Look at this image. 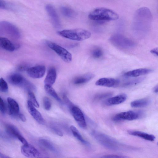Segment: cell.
I'll return each instance as SVG.
<instances>
[{
	"label": "cell",
	"instance_id": "cell-1",
	"mask_svg": "<svg viewBox=\"0 0 158 158\" xmlns=\"http://www.w3.org/2000/svg\"><path fill=\"white\" fill-rule=\"evenodd\" d=\"M152 15L150 10L146 7L138 9L135 15L133 28L137 32L144 33L148 29L151 22Z\"/></svg>",
	"mask_w": 158,
	"mask_h": 158
},
{
	"label": "cell",
	"instance_id": "cell-2",
	"mask_svg": "<svg viewBox=\"0 0 158 158\" xmlns=\"http://www.w3.org/2000/svg\"><path fill=\"white\" fill-rule=\"evenodd\" d=\"M89 18L98 22L114 20L119 18L118 15L114 11L105 8H97L89 14Z\"/></svg>",
	"mask_w": 158,
	"mask_h": 158
},
{
	"label": "cell",
	"instance_id": "cell-3",
	"mask_svg": "<svg viewBox=\"0 0 158 158\" xmlns=\"http://www.w3.org/2000/svg\"><path fill=\"white\" fill-rule=\"evenodd\" d=\"M91 134L99 143L108 149L118 150L122 148L124 146L114 139L104 133L94 131Z\"/></svg>",
	"mask_w": 158,
	"mask_h": 158
},
{
	"label": "cell",
	"instance_id": "cell-4",
	"mask_svg": "<svg viewBox=\"0 0 158 158\" xmlns=\"http://www.w3.org/2000/svg\"><path fill=\"white\" fill-rule=\"evenodd\" d=\"M61 36L70 40L82 41L89 38L91 33L89 31L82 28L64 30L58 32Z\"/></svg>",
	"mask_w": 158,
	"mask_h": 158
},
{
	"label": "cell",
	"instance_id": "cell-5",
	"mask_svg": "<svg viewBox=\"0 0 158 158\" xmlns=\"http://www.w3.org/2000/svg\"><path fill=\"white\" fill-rule=\"evenodd\" d=\"M109 41L114 46L122 49L131 48L135 45V43L132 40L119 34L112 35Z\"/></svg>",
	"mask_w": 158,
	"mask_h": 158
},
{
	"label": "cell",
	"instance_id": "cell-6",
	"mask_svg": "<svg viewBox=\"0 0 158 158\" xmlns=\"http://www.w3.org/2000/svg\"><path fill=\"white\" fill-rule=\"evenodd\" d=\"M143 112L140 111L129 110L117 114L112 118V120L118 122L123 120L131 121L142 118L143 115Z\"/></svg>",
	"mask_w": 158,
	"mask_h": 158
},
{
	"label": "cell",
	"instance_id": "cell-7",
	"mask_svg": "<svg viewBox=\"0 0 158 158\" xmlns=\"http://www.w3.org/2000/svg\"><path fill=\"white\" fill-rule=\"evenodd\" d=\"M47 45L65 62L69 63L72 61V57L71 54L64 48L52 42H48Z\"/></svg>",
	"mask_w": 158,
	"mask_h": 158
},
{
	"label": "cell",
	"instance_id": "cell-8",
	"mask_svg": "<svg viewBox=\"0 0 158 158\" xmlns=\"http://www.w3.org/2000/svg\"><path fill=\"white\" fill-rule=\"evenodd\" d=\"M0 26L5 32L11 37L16 39L20 38V32L14 24L7 21H3L0 23Z\"/></svg>",
	"mask_w": 158,
	"mask_h": 158
},
{
	"label": "cell",
	"instance_id": "cell-9",
	"mask_svg": "<svg viewBox=\"0 0 158 158\" xmlns=\"http://www.w3.org/2000/svg\"><path fill=\"white\" fill-rule=\"evenodd\" d=\"M6 132L8 136L18 139L23 145H26L28 143L19 131L15 126L10 124H7L5 127Z\"/></svg>",
	"mask_w": 158,
	"mask_h": 158
},
{
	"label": "cell",
	"instance_id": "cell-10",
	"mask_svg": "<svg viewBox=\"0 0 158 158\" xmlns=\"http://www.w3.org/2000/svg\"><path fill=\"white\" fill-rule=\"evenodd\" d=\"M22 154L29 158H42V155L34 147L28 143L21 147Z\"/></svg>",
	"mask_w": 158,
	"mask_h": 158
},
{
	"label": "cell",
	"instance_id": "cell-11",
	"mask_svg": "<svg viewBox=\"0 0 158 158\" xmlns=\"http://www.w3.org/2000/svg\"><path fill=\"white\" fill-rule=\"evenodd\" d=\"M70 110L78 125L82 128L85 129L87 127L84 115L80 109L74 105Z\"/></svg>",
	"mask_w": 158,
	"mask_h": 158
},
{
	"label": "cell",
	"instance_id": "cell-12",
	"mask_svg": "<svg viewBox=\"0 0 158 158\" xmlns=\"http://www.w3.org/2000/svg\"><path fill=\"white\" fill-rule=\"evenodd\" d=\"M46 68L44 65H38L29 68L27 70L28 75L33 78H40L45 74Z\"/></svg>",
	"mask_w": 158,
	"mask_h": 158
},
{
	"label": "cell",
	"instance_id": "cell-13",
	"mask_svg": "<svg viewBox=\"0 0 158 158\" xmlns=\"http://www.w3.org/2000/svg\"><path fill=\"white\" fill-rule=\"evenodd\" d=\"M27 105L28 111L31 116L39 124H44L45 121L43 116L30 101H28Z\"/></svg>",
	"mask_w": 158,
	"mask_h": 158
},
{
	"label": "cell",
	"instance_id": "cell-14",
	"mask_svg": "<svg viewBox=\"0 0 158 158\" xmlns=\"http://www.w3.org/2000/svg\"><path fill=\"white\" fill-rule=\"evenodd\" d=\"M119 83L118 80L111 78H102L98 80L95 82L97 85L108 87H115Z\"/></svg>",
	"mask_w": 158,
	"mask_h": 158
},
{
	"label": "cell",
	"instance_id": "cell-15",
	"mask_svg": "<svg viewBox=\"0 0 158 158\" xmlns=\"http://www.w3.org/2000/svg\"><path fill=\"white\" fill-rule=\"evenodd\" d=\"M45 8L54 25L56 27H60L61 25L60 21L55 8L52 5L50 4L47 5L45 6Z\"/></svg>",
	"mask_w": 158,
	"mask_h": 158
},
{
	"label": "cell",
	"instance_id": "cell-16",
	"mask_svg": "<svg viewBox=\"0 0 158 158\" xmlns=\"http://www.w3.org/2000/svg\"><path fill=\"white\" fill-rule=\"evenodd\" d=\"M127 96L124 94H122L116 96L110 97L104 102V104L107 106H111L120 104L127 99Z\"/></svg>",
	"mask_w": 158,
	"mask_h": 158
},
{
	"label": "cell",
	"instance_id": "cell-17",
	"mask_svg": "<svg viewBox=\"0 0 158 158\" xmlns=\"http://www.w3.org/2000/svg\"><path fill=\"white\" fill-rule=\"evenodd\" d=\"M7 101L9 114L13 117L18 116L19 113V108L17 102L10 97L7 98Z\"/></svg>",
	"mask_w": 158,
	"mask_h": 158
},
{
	"label": "cell",
	"instance_id": "cell-18",
	"mask_svg": "<svg viewBox=\"0 0 158 158\" xmlns=\"http://www.w3.org/2000/svg\"><path fill=\"white\" fill-rule=\"evenodd\" d=\"M153 70L147 68H140L127 72L124 74V76L128 77H135L147 74L152 73Z\"/></svg>",
	"mask_w": 158,
	"mask_h": 158
},
{
	"label": "cell",
	"instance_id": "cell-19",
	"mask_svg": "<svg viewBox=\"0 0 158 158\" xmlns=\"http://www.w3.org/2000/svg\"><path fill=\"white\" fill-rule=\"evenodd\" d=\"M0 47L7 51L12 52L17 49L18 46L8 39L0 37Z\"/></svg>",
	"mask_w": 158,
	"mask_h": 158
},
{
	"label": "cell",
	"instance_id": "cell-20",
	"mask_svg": "<svg viewBox=\"0 0 158 158\" xmlns=\"http://www.w3.org/2000/svg\"><path fill=\"white\" fill-rule=\"evenodd\" d=\"M56 78V72L55 69L51 67L48 70L44 80L45 85L52 86L55 83Z\"/></svg>",
	"mask_w": 158,
	"mask_h": 158
},
{
	"label": "cell",
	"instance_id": "cell-21",
	"mask_svg": "<svg viewBox=\"0 0 158 158\" xmlns=\"http://www.w3.org/2000/svg\"><path fill=\"white\" fill-rule=\"evenodd\" d=\"M128 133L130 135L138 137L150 141H154L155 137L153 135L137 131H128Z\"/></svg>",
	"mask_w": 158,
	"mask_h": 158
},
{
	"label": "cell",
	"instance_id": "cell-22",
	"mask_svg": "<svg viewBox=\"0 0 158 158\" xmlns=\"http://www.w3.org/2000/svg\"><path fill=\"white\" fill-rule=\"evenodd\" d=\"M151 100L148 98H144L136 100L131 103V106L134 108H142L148 106L151 103Z\"/></svg>",
	"mask_w": 158,
	"mask_h": 158
},
{
	"label": "cell",
	"instance_id": "cell-23",
	"mask_svg": "<svg viewBox=\"0 0 158 158\" xmlns=\"http://www.w3.org/2000/svg\"><path fill=\"white\" fill-rule=\"evenodd\" d=\"M24 79L21 75L14 73L9 77L8 80L9 82L13 85L21 86Z\"/></svg>",
	"mask_w": 158,
	"mask_h": 158
},
{
	"label": "cell",
	"instance_id": "cell-24",
	"mask_svg": "<svg viewBox=\"0 0 158 158\" xmlns=\"http://www.w3.org/2000/svg\"><path fill=\"white\" fill-rule=\"evenodd\" d=\"M94 75L91 73H88L75 78L73 81L75 85H80L86 83L92 79Z\"/></svg>",
	"mask_w": 158,
	"mask_h": 158
},
{
	"label": "cell",
	"instance_id": "cell-25",
	"mask_svg": "<svg viewBox=\"0 0 158 158\" xmlns=\"http://www.w3.org/2000/svg\"><path fill=\"white\" fill-rule=\"evenodd\" d=\"M70 129L74 136L82 143L89 145V143L85 140L77 128L73 125L70 127Z\"/></svg>",
	"mask_w": 158,
	"mask_h": 158
},
{
	"label": "cell",
	"instance_id": "cell-26",
	"mask_svg": "<svg viewBox=\"0 0 158 158\" xmlns=\"http://www.w3.org/2000/svg\"><path fill=\"white\" fill-rule=\"evenodd\" d=\"M44 88L46 92L48 94L53 98L57 101L61 103L62 101L61 99L52 86L45 85Z\"/></svg>",
	"mask_w": 158,
	"mask_h": 158
},
{
	"label": "cell",
	"instance_id": "cell-27",
	"mask_svg": "<svg viewBox=\"0 0 158 158\" xmlns=\"http://www.w3.org/2000/svg\"><path fill=\"white\" fill-rule=\"evenodd\" d=\"M61 11L63 15L69 18H72L75 15V12L71 8L62 6L61 8Z\"/></svg>",
	"mask_w": 158,
	"mask_h": 158
},
{
	"label": "cell",
	"instance_id": "cell-28",
	"mask_svg": "<svg viewBox=\"0 0 158 158\" xmlns=\"http://www.w3.org/2000/svg\"><path fill=\"white\" fill-rule=\"evenodd\" d=\"M21 86L26 89L27 92H33L36 90V88L35 85L25 78L24 79Z\"/></svg>",
	"mask_w": 158,
	"mask_h": 158
},
{
	"label": "cell",
	"instance_id": "cell-29",
	"mask_svg": "<svg viewBox=\"0 0 158 158\" xmlns=\"http://www.w3.org/2000/svg\"><path fill=\"white\" fill-rule=\"evenodd\" d=\"M40 143L45 148L52 151H55V148L51 142L47 139H41L39 140Z\"/></svg>",
	"mask_w": 158,
	"mask_h": 158
},
{
	"label": "cell",
	"instance_id": "cell-30",
	"mask_svg": "<svg viewBox=\"0 0 158 158\" xmlns=\"http://www.w3.org/2000/svg\"><path fill=\"white\" fill-rule=\"evenodd\" d=\"M113 94L111 92H105L96 94L94 98L95 101H97L110 98Z\"/></svg>",
	"mask_w": 158,
	"mask_h": 158
},
{
	"label": "cell",
	"instance_id": "cell-31",
	"mask_svg": "<svg viewBox=\"0 0 158 158\" xmlns=\"http://www.w3.org/2000/svg\"><path fill=\"white\" fill-rule=\"evenodd\" d=\"M144 80V77H139L129 80L123 84L124 87H127L136 85L141 82Z\"/></svg>",
	"mask_w": 158,
	"mask_h": 158
},
{
	"label": "cell",
	"instance_id": "cell-32",
	"mask_svg": "<svg viewBox=\"0 0 158 158\" xmlns=\"http://www.w3.org/2000/svg\"><path fill=\"white\" fill-rule=\"evenodd\" d=\"M28 94L29 99V100L32 104L36 107H39V104L33 92H28Z\"/></svg>",
	"mask_w": 158,
	"mask_h": 158
},
{
	"label": "cell",
	"instance_id": "cell-33",
	"mask_svg": "<svg viewBox=\"0 0 158 158\" xmlns=\"http://www.w3.org/2000/svg\"><path fill=\"white\" fill-rule=\"evenodd\" d=\"M7 84L4 79L1 77L0 79V91L2 92H6L8 90Z\"/></svg>",
	"mask_w": 158,
	"mask_h": 158
},
{
	"label": "cell",
	"instance_id": "cell-34",
	"mask_svg": "<svg viewBox=\"0 0 158 158\" xmlns=\"http://www.w3.org/2000/svg\"><path fill=\"white\" fill-rule=\"evenodd\" d=\"M102 50L99 48H96L94 49L92 51V55L95 58H99L103 55Z\"/></svg>",
	"mask_w": 158,
	"mask_h": 158
},
{
	"label": "cell",
	"instance_id": "cell-35",
	"mask_svg": "<svg viewBox=\"0 0 158 158\" xmlns=\"http://www.w3.org/2000/svg\"><path fill=\"white\" fill-rule=\"evenodd\" d=\"M43 106L44 109L47 110H49L51 107V103L49 99L47 97H44L43 99Z\"/></svg>",
	"mask_w": 158,
	"mask_h": 158
},
{
	"label": "cell",
	"instance_id": "cell-36",
	"mask_svg": "<svg viewBox=\"0 0 158 158\" xmlns=\"http://www.w3.org/2000/svg\"><path fill=\"white\" fill-rule=\"evenodd\" d=\"M99 158H129L127 156L115 154H108L103 156Z\"/></svg>",
	"mask_w": 158,
	"mask_h": 158
},
{
	"label": "cell",
	"instance_id": "cell-37",
	"mask_svg": "<svg viewBox=\"0 0 158 158\" xmlns=\"http://www.w3.org/2000/svg\"><path fill=\"white\" fill-rule=\"evenodd\" d=\"M0 111L2 114H5L6 111V107L4 101L0 96Z\"/></svg>",
	"mask_w": 158,
	"mask_h": 158
},
{
	"label": "cell",
	"instance_id": "cell-38",
	"mask_svg": "<svg viewBox=\"0 0 158 158\" xmlns=\"http://www.w3.org/2000/svg\"><path fill=\"white\" fill-rule=\"evenodd\" d=\"M63 98L64 102L68 106L70 110L72 107L74 105H73L70 100L69 99L67 96L65 94H63Z\"/></svg>",
	"mask_w": 158,
	"mask_h": 158
},
{
	"label": "cell",
	"instance_id": "cell-39",
	"mask_svg": "<svg viewBox=\"0 0 158 158\" xmlns=\"http://www.w3.org/2000/svg\"><path fill=\"white\" fill-rule=\"evenodd\" d=\"M51 127L52 130L57 135L60 136H63V134L62 132L58 128L54 126H52Z\"/></svg>",
	"mask_w": 158,
	"mask_h": 158
},
{
	"label": "cell",
	"instance_id": "cell-40",
	"mask_svg": "<svg viewBox=\"0 0 158 158\" xmlns=\"http://www.w3.org/2000/svg\"><path fill=\"white\" fill-rule=\"evenodd\" d=\"M9 5L4 1L0 0V8L2 9H8L9 8Z\"/></svg>",
	"mask_w": 158,
	"mask_h": 158
},
{
	"label": "cell",
	"instance_id": "cell-41",
	"mask_svg": "<svg viewBox=\"0 0 158 158\" xmlns=\"http://www.w3.org/2000/svg\"><path fill=\"white\" fill-rule=\"evenodd\" d=\"M29 68L27 66L24 65L22 64L19 65L18 68V69L20 71H23L26 70Z\"/></svg>",
	"mask_w": 158,
	"mask_h": 158
},
{
	"label": "cell",
	"instance_id": "cell-42",
	"mask_svg": "<svg viewBox=\"0 0 158 158\" xmlns=\"http://www.w3.org/2000/svg\"><path fill=\"white\" fill-rule=\"evenodd\" d=\"M0 137L5 140H8L9 139L8 136L5 134L0 129Z\"/></svg>",
	"mask_w": 158,
	"mask_h": 158
},
{
	"label": "cell",
	"instance_id": "cell-43",
	"mask_svg": "<svg viewBox=\"0 0 158 158\" xmlns=\"http://www.w3.org/2000/svg\"><path fill=\"white\" fill-rule=\"evenodd\" d=\"M151 53L153 55L156 56H157L158 55V48H155L150 51Z\"/></svg>",
	"mask_w": 158,
	"mask_h": 158
},
{
	"label": "cell",
	"instance_id": "cell-44",
	"mask_svg": "<svg viewBox=\"0 0 158 158\" xmlns=\"http://www.w3.org/2000/svg\"><path fill=\"white\" fill-rule=\"evenodd\" d=\"M18 117L23 122H25L26 120V118L25 116L22 113H19Z\"/></svg>",
	"mask_w": 158,
	"mask_h": 158
},
{
	"label": "cell",
	"instance_id": "cell-45",
	"mask_svg": "<svg viewBox=\"0 0 158 158\" xmlns=\"http://www.w3.org/2000/svg\"><path fill=\"white\" fill-rule=\"evenodd\" d=\"M0 157L1 158H11L9 157L4 154L0 152Z\"/></svg>",
	"mask_w": 158,
	"mask_h": 158
},
{
	"label": "cell",
	"instance_id": "cell-46",
	"mask_svg": "<svg viewBox=\"0 0 158 158\" xmlns=\"http://www.w3.org/2000/svg\"><path fill=\"white\" fill-rule=\"evenodd\" d=\"M158 85H156L153 89V92L155 93H158Z\"/></svg>",
	"mask_w": 158,
	"mask_h": 158
},
{
	"label": "cell",
	"instance_id": "cell-47",
	"mask_svg": "<svg viewBox=\"0 0 158 158\" xmlns=\"http://www.w3.org/2000/svg\"></svg>",
	"mask_w": 158,
	"mask_h": 158
}]
</instances>
